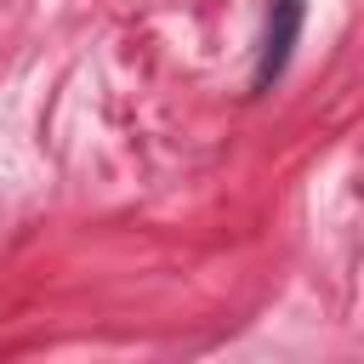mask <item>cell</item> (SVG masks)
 Segmentation results:
<instances>
[{"label":"cell","mask_w":364,"mask_h":364,"mask_svg":"<svg viewBox=\"0 0 364 364\" xmlns=\"http://www.w3.org/2000/svg\"><path fill=\"white\" fill-rule=\"evenodd\" d=\"M301 11H307V0H273L267 34H262V63H256V91H267L284 74V63L296 51V34H301Z\"/></svg>","instance_id":"1"}]
</instances>
